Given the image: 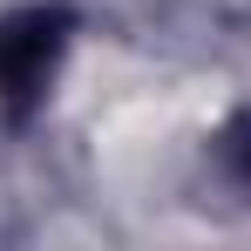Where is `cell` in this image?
<instances>
[{
    "label": "cell",
    "instance_id": "1",
    "mask_svg": "<svg viewBox=\"0 0 251 251\" xmlns=\"http://www.w3.org/2000/svg\"><path fill=\"white\" fill-rule=\"evenodd\" d=\"M68 14L61 7H21L0 21V109H34L68 54Z\"/></svg>",
    "mask_w": 251,
    "mask_h": 251
}]
</instances>
